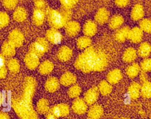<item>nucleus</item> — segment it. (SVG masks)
Listing matches in <instances>:
<instances>
[{
    "label": "nucleus",
    "instance_id": "obj_25",
    "mask_svg": "<svg viewBox=\"0 0 151 119\" xmlns=\"http://www.w3.org/2000/svg\"><path fill=\"white\" fill-rule=\"evenodd\" d=\"M130 28L129 27L125 26L119 29L115 33V39L119 42H123L127 38Z\"/></svg>",
    "mask_w": 151,
    "mask_h": 119
},
{
    "label": "nucleus",
    "instance_id": "obj_11",
    "mask_svg": "<svg viewBox=\"0 0 151 119\" xmlns=\"http://www.w3.org/2000/svg\"><path fill=\"white\" fill-rule=\"evenodd\" d=\"M80 30V25L75 21H69L65 25V31L70 37H74L78 34Z\"/></svg>",
    "mask_w": 151,
    "mask_h": 119
},
{
    "label": "nucleus",
    "instance_id": "obj_19",
    "mask_svg": "<svg viewBox=\"0 0 151 119\" xmlns=\"http://www.w3.org/2000/svg\"><path fill=\"white\" fill-rule=\"evenodd\" d=\"M122 78V74L120 70L114 69L110 71L107 75V81L111 84L117 83Z\"/></svg>",
    "mask_w": 151,
    "mask_h": 119
},
{
    "label": "nucleus",
    "instance_id": "obj_47",
    "mask_svg": "<svg viewBox=\"0 0 151 119\" xmlns=\"http://www.w3.org/2000/svg\"><path fill=\"white\" fill-rule=\"evenodd\" d=\"M0 119H10V118L6 113L0 111Z\"/></svg>",
    "mask_w": 151,
    "mask_h": 119
},
{
    "label": "nucleus",
    "instance_id": "obj_13",
    "mask_svg": "<svg viewBox=\"0 0 151 119\" xmlns=\"http://www.w3.org/2000/svg\"><path fill=\"white\" fill-rule=\"evenodd\" d=\"M24 62L26 66L30 70L35 69L40 64V59L37 56L28 52L24 58Z\"/></svg>",
    "mask_w": 151,
    "mask_h": 119
},
{
    "label": "nucleus",
    "instance_id": "obj_15",
    "mask_svg": "<svg viewBox=\"0 0 151 119\" xmlns=\"http://www.w3.org/2000/svg\"><path fill=\"white\" fill-rule=\"evenodd\" d=\"M103 114V109L100 105L95 104L90 107L87 113L88 119H99Z\"/></svg>",
    "mask_w": 151,
    "mask_h": 119
},
{
    "label": "nucleus",
    "instance_id": "obj_39",
    "mask_svg": "<svg viewBox=\"0 0 151 119\" xmlns=\"http://www.w3.org/2000/svg\"><path fill=\"white\" fill-rule=\"evenodd\" d=\"M63 7L67 9H71L78 2V0H60Z\"/></svg>",
    "mask_w": 151,
    "mask_h": 119
},
{
    "label": "nucleus",
    "instance_id": "obj_2",
    "mask_svg": "<svg viewBox=\"0 0 151 119\" xmlns=\"http://www.w3.org/2000/svg\"><path fill=\"white\" fill-rule=\"evenodd\" d=\"M106 54L100 49L88 47L76 59L74 67L84 72L101 71L107 66Z\"/></svg>",
    "mask_w": 151,
    "mask_h": 119
},
{
    "label": "nucleus",
    "instance_id": "obj_50",
    "mask_svg": "<svg viewBox=\"0 0 151 119\" xmlns=\"http://www.w3.org/2000/svg\"><path fill=\"white\" fill-rule=\"evenodd\" d=\"M34 2H39V1H45V0H33Z\"/></svg>",
    "mask_w": 151,
    "mask_h": 119
},
{
    "label": "nucleus",
    "instance_id": "obj_30",
    "mask_svg": "<svg viewBox=\"0 0 151 119\" xmlns=\"http://www.w3.org/2000/svg\"><path fill=\"white\" fill-rule=\"evenodd\" d=\"M37 110L40 114H46L49 110V103L45 98L40 99L37 104Z\"/></svg>",
    "mask_w": 151,
    "mask_h": 119
},
{
    "label": "nucleus",
    "instance_id": "obj_27",
    "mask_svg": "<svg viewBox=\"0 0 151 119\" xmlns=\"http://www.w3.org/2000/svg\"><path fill=\"white\" fill-rule=\"evenodd\" d=\"M124 22V18L120 15H115L109 21V27L112 29L119 28Z\"/></svg>",
    "mask_w": 151,
    "mask_h": 119
},
{
    "label": "nucleus",
    "instance_id": "obj_45",
    "mask_svg": "<svg viewBox=\"0 0 151 119\" xmlns=\"http://www.w3.org/2000/svg\"><path fill=\"white\" fill-rule=\"evenodd\" d=\"M140 78L141 81H143V82L146 81H147V75L146 74V72L142 71L140 75Z\"/></svg>",
    "mask_w": 151,
    "mask_h": 119
},
{
    "label": "nucleus",
    "instance_id": "obj_1",
    "mask_svg": "<svg viewBox=\"0 0 151 119\" xmlns=\"http://www.w3.org/2000/svg\"><path fill=\"white\" fill-rule=\"evenodd\" d=\"M36 81L32 77L25 78L23 92L21 97L12 100V107L20 119H37L32 100L36 88Z\"/></svg>",
    "mask_w": 151,
    "mask_h": 119
},
{
    "label": "nucleus",
    "instance_id": "obj_4",
    "mask_svg": "<svg viewBox=\"0 0 151 119\" xmlns=\"http://www.w3.org/2000/svg\"><path fill=\"white\" fill-rule=\"evenodd\" d=\"M48 48L49 44L47 40L44 38H38L29 46V52L40 57L44 55Z\"/></svg>",
    "mask_w": 151,
    "mask_h": 119
},
{
    "label": "nucleus",
    "instance_id": "obj_42",
    "mask_svg": "<svg viewBox=\"0 0 151 119\" xmlns=\"http://www.w3.org/2000/svg\"><path fill=\"white\" fill-rule=\"evenodd\" d=\"M130 0H115V4L119 7H125L130 2Z\"/></svg>",
    "mask_w": 151,
    "mask_h": 119
},
{
    "label": "nucleus",
    "instance_id": "obj_36",
    "mask_svg": "<svg viewBox=\"0 0 151 119\" xmlns=\"http://www.w3.org/2000/svg\"><path fill=\"white\" fill-rule=\"evenodd\" d=\"M81 92V88H80V87L77 84H75L69 88L68 91V94L70 98H75L80 95Z\"/></svg>",
    "mask_w": 151,
    "mask_h": 119
},
{
    "label": "nucleus",
    "instance_id": "obj_14",
    "mask_svg": "<svg viewBox=\"0 0 151 119\" xmlns=\"http://www.w3.org/2000/svg\"><path fill=\"white\" fill-rule=\"evenodd\" d=\"M109 18V12L105 8H100L95 15L96 22L100 25L106 23Z\"/></svg>",
    "mask_w": 151,
    "mask_h": 119
},
{
    "label": "nucleus",
    "instance_id": "obj_26",
    "mask_svg": "<svg viewBox=\"0 0 151 119\" xmlns=\"http://www.w3.org/2000/svg\"><path fill=\"white\" fill-rule=\"evenodd\" d=\"M137 57V52L134 48L132 47H129L127 48L123 54V60L126 62H131L133 61Z\"/></svg>",
    "mask_w": 151,
    "mask_h": 119
},
{
    "label": "nucleus",
    "instance_id": "obj_12",
    "mask_svg": "<svg viewBox=\"0 0 151 119\" xmlns=\"http://www.w3.org/2000/svg\"><path fill=\"white\" fill-rule=\"evenodd\" d=\"M143 37V32L142 30L139 27H134L131 29H130L127 38L133 43H139L142 40Z\"/></svg>",
    "mask_w": 151,
    "mask_h": 119
},
{
    "label": "nucleus",
    "instance_id": "obj_34",
    "mask_svg": "<svg viewBox=\"0 0 151 119\" xmlns=\"http://www.w3.org/2000/svg\"><path fill=\"white\" fill-rule=\"evenodd\" d=\"M91 44V40L90 37L87 36H83L78 38L77 41V47L80 49H86L90 47Z\"/></svg>",
    "mask_w": 151,
    "mask_h": 119
},
{
    "label": "nucleus",
    "instance_id": "obj_33",
    "mask_svg": "<svg viewBox=\"0 0 151 119\" xmlns=\"http://www.w3.org/2000/svg\"><path fill=\"white\" fill-rule=\"evenodd\" d=\"M140 94L145 98H149L151 96V84L150 81H146L140 87Z\"/></svg>",
    "mask_w": 151,
    "mask_h": 119
},
{
    "label": "nucleus",
    "instance_id": "obj_6",
    "mask_svg": "<svg viewBox=\"0 0 151 119\" xmlns=\"http://www.w3.org/2000/svg\"><path fill=\"white\" fill-rule=\"evenodd\" d=\"M49 111L50 113L58 118L67 116L69 114L70 108L67 104L61 103L53 106Z\"/></svg>",
    "mask_w": 151,
    "mask_h": 119
},
{
    "label": "nucleus",
    "instance_id": "obj_31",
    "mask_svg": "<svg viewBox=\"0 0 151 119\" xmlns=\"http://www.w3.org/2000/svg\"><path fill=\"white\" fill-rule=\"evenodd\" d=\"M140 67L137 63H134L129 65L126 69V74L131 78H133L138 75L140 72Z\"/></svg>",
    "mask_w": 151,
    "mask_h": 119
},
{
    "label": "nucleus",
    "instance_id": "obj_24",
    "mask_svg": "<svg viewBox=\"0 0 151 119\" xmlns=\"http://www.w3.org/2000/svg\"><path fill=\"white\" fill-rule=\"evenodd\" d=\"M27 17V13L25 8L22 7L17 8L13 13L14 19L18 22L24 21Z\"/></svg>",
    "mask_w": 151,
    "mask_h": 119
},
{
    "label": "nucleus",
    "instance_id": "obj_41",
    "mask_svg": "<svg viewBox=\"0 0 151 119\" xmlns=\"http://www.w3.org/2000/svg\"><path fill=\"white\" fill-rule=\"evenodd\" d=\"M4 6L8 9L11 10L14 9L18 3L17 0H3L2 1Z\"/></svg>",
    "mask_w": 151,
    "mask_h": 119
},
{
    "label": "nucleus",
    "instance_id": "obj_17",
    "mask_svg": "<svg viewBox=\"0 0 151 119\" xmlns=\"http://www.w3.org/2000/svg\"><path fill=\"white\" fill-rule=\"evenodd\" d=\"M73 55L72 50L67 46H63L61 47L57 53L58 58L61 61H68Z\"/></svg>",
    "mask_w": 151,
    "mask_h": 119
},
{
    "label": "nucleus",
    "instance_id": "obj_18",
    "mask_svg": "<svg viewBox=\"0 0 151 119\" xmlns=\"http://www.w3.org/2000/svg\"><path fill=\"white\" fill-rule=\"evenodd\" d=\"M60 87V81L58 80L54 77H51L48 78L45 83V88L46 90L50 92L56 91Z\"/></svg>",
    "mask_w": 151,
    "mask_h": 119
},
{
    "label": "nucleus",
    "instance_id": "obj_9",
    "mask_svg": "<svg viewBox=\"0 0 151 119\" xmlns=\"http://www.w3.org/2000/svg\"><path fill=\"white\" fill-rule=\"evenodd\" d=\"M47 39L53 44H58L62 40V35L60 32L55 28H51L46 32Z\"/></svg>",
    "mask_w": 151,
    "mask_h": 119
},
{
    "label": "nucleus",
    "instance_id": "obj_48",
    "mask_svg": "<svg viewBox=\"0 0 151 119\" xmlns=\"http://www.w3.org/2000/svg\"><path fill=\"white\" fill-rule=\"evenodd\" d=\"M45 119H57V117H56L52 114H51V113L49 112L48 113V114L47 115Z\"/></svg>",
    "mask_w": 151,
    "mask_h": 119
},
{
    "label": "nucleus",
    "instance_id": "obj_20",
    "mask_svg": "<svg viewBox=\"0 0 151 119\" xmlns=\"http://www.w3.org/2000/svg\"><path fill=\"white\" fill-rule=\"evenodd\" d=\"M145 14L144 8L141 4H137L133 7L131 12V18L134 21L141 19Z\"/></svg>",
    "mask_w": 151,
    "mask_h": 119
},
{
    "label": "nucleus",
    "instance_id": "obj_7",
    "mask_svg": "<svg viewBox=\"0 0 151 119\" xmlns=\"http://www.w3.org/2000/svg\"><path fill=\"white\" fill-rule=\"evenodd\" d=\"M99 95V89L96 87H93L88 89L84 94V100L87 104H93L97 100Z\"/></svg>",
    "mask_w": 151,
    "mask_h": 119
},
{
    "label": "nucleus",
    "instance_id": "obj_21",
    "mask_svg": "<svg viewBox=\"0 0 151 119\" xmlns=\"http://www.w3.org/2000/svg\"><path fill=\"white\" fill-rule=\"evenodd\" d=\"M77 78L74 74L70 72H66L62 75L60 78V83L64 86H69L74 84L76 81Z\"/></svg>",
    "mask_w": 151,
    "mask_h": 119
},
{
    "label": "nucleus",
    "instance_id": "obj_44",
    "mask_svg": "<svg viewBox=\"0 0 151 119\" xmlns=\"http://www.w3.org/2000/svg\"><path fill=\"white\" fill-rule=\"evenodd\" d=\"M7 74V69L5 67L0 68V79L4 78Z\"/></svg>",
    "mask_w": 151,
    "mask_h": 119
},
{
    "label": "nucleus",
    "instance_id": "obj_46",
    "mask_svg": "<svg viewBox=\"0 0 151 119\" xmlns=\"http://www.w3.org/2000/svg\"><path fill=\"white\" fill-rule=\"evenodd\" d=\"M5 67V57L0 53V68Z\"/></svg>",
    "mask_w": 151,
    "mask_h": 119
},
{
    "label": "nucleus",
    "instance_id": "obj_10",
    "mask_svg": "<svg viewBox=\"0 0 151 119\" xmlns=\"http://www.w3.org/2000/svg\"><path fill=\"white\" fill-rule=\"evenodd\" d=\"M46 16V9H38L35 8L33 11L32 21L37 26H40L44 22Z\"/></svg>",
    "mask_w": 151,
    "mask_h": 119
},
{
    "label": "nucleus",
    "instance_id": "obj_23",
    "mask_svg": "<svg viewBox=\"0 0 151 119\" xmlns=\"http://www.w3.org/2000/svg\"><path fill=\"white\" fill-rule=\"evenodd\" d=\"M1 51L4 57H11L15 54V47L9 41H6L2 45Z\"/></svg>",
    "mask_w": 151,
    "mask_h": 119
},
{
    "label": "nucleus",
    "instance_id": "obj_29",
    "mask_svg": "<svg viewBox=\"0 0 151 119\" xmlns=\"http://www.w3.org/2000/svg\"><path fill=\"white\" fill-rule=\"evenodd\" d=\"M151 47L150 44L147 42H144L142 43L137 51V53L142 58L148 57L150 54Z\"/></svg>",
    "mask_w": 151,
    "mask_h": 119
},
{
    "label": "nucleus",
    "instance_id": "obj_3",
    "mask_svg": "<svg viewBox=\"0 0 151 119\" xmlns=\"http://www.w3.org/2000/svg\"><path fill=\"white\" fill-rule=\"evenodd\" d=\"M46 15H47V19L50 25L55 29L64 27L71 18L70 9H67L64 8L61 10L46 9Z\"/></svg>",
    "mask_w": 151,
    "mask_h": 119
},
{
    "label": "nucleus",
    "instance_id": "obj_40",
    "mask_svg": "<svg viewBox=\"0 0 151 119\" xmlns=\"http://www.w3.org/2000/svg\"><path fill=\"white\" fill-rule=\"evenodd\" d=\"M143 71L149 72L151 70V60L150 58H146L143 60L140 64V67Z\"/></svg>",
    "mask_w": 151,
    "mask_h": 119
},
{
    "label": "nucleus",
    "instance_id": "obj_8",
    "mask_svg": "<svg viewBox=\"0 0 151 119\" xmlns=\"http://www.w3.org/2000/svg\"><path fill=\"white\" fill-rule=\"evenodd\" d=\"M72 110L77 114H83L87 110V104L82 98H76L73 102Z\"/></svg>",
    "mask_w": 151,
    "mask_h": 119
},
{
    "label": "nucleus",
    "instance_id": "obj_32",
    "mask_svg": "<svg viewBox=\"0 0 151 119\" xmlns=\"http://www.w3.org/2000/svg\"><path fill=\"white\" fill-rule=\"evenodd\" d=\"M99 89L103 95H107L111 92L112 86L108 81L102 80L99 84Z\"/></svg>",
    "mask_w": 151,
    "mask_h": 119
},
{
    "label": "nucleus",
    "instance_id": "obj_35",
    "mask_svg": "<svg viewBox=\"0 0 151 119\" xmlns=\"http://www.w3.org/2000/svg\"><path fill=\"white\" fill-rule=\"evenodd\" d=\"M8 70L12 73H17L20 69V65L18 61L15 58L9 60L7 64Z\"/></svg>",
    "mask_w": 151,
    "mask_h": 119
},
{
    "label": "nucleus",
    "instance_id": "obj_22",
    "mask_svg": "<svg viewBox=\"0 0 151 119\" xmlns=\"http://www.w3.org/2000/svg\"><path fill=\"white\" fill-rule=\"evenodd\" d=\"M140 85L137 82H132L128 88V94L132 100H136L140 95Z\"/></svg>",
    "mask_w": 151,
    "mask_h": 119
},
{
    "label": "nucleus",
    "instance_id": "obj_28",
    "mask_svg": "<svg viewBox=\"0 0 151 119\" xmlns=\"http://www.w3.org/2000/svg\"><path fill=\"white\" fill-rule=\"evenodd\" d=\"M54 69V64L48 60L44 61L39 66V72L42 75L50 74Z\"/></svg>",
    "mask_w": 151,
    "mask_h": 119
},
{
    "label": "nucleus",
    "instance_id": "obj_43",
    "mask_svg": "<svg viewBox=\"0 0 151 119\" xmlns=\"http://www.w3.org/2000/svg\"><path fill=\"white\" fill-rule=\"evenodd\" d=\"M35 7L38 9H45L46 4H45V1H39V2H34Z\"/></svg>",
    "mask_w": 151,
    "mask_h": 119
},
{
    "label": "nucleus",
    "instance_id": "obj_49",
    "mask_svg": "<svg viewBox=\"0 0 151 119\" xmlns=\"http://www.w3.org/2000/svg\"><path fill=\"white\" fill-rule=\"evenodd\" d=\"M5 101V98L4 97V95L2 94V93L0 92V105H1Z\"/></svg>",
    "mask_w": 151,
    "mask_h": 119
},
{
    "label": "nucleus",
    "instance_id": "obj_37",
    "mask_svg": "<svg viewBox=\"0 0 151 119\" xmlns=\"http://www.w3.org/2000/svg\"><path fill=\"white\" fill-rule=\"evenodd\" d=\"M140 28L142 31H145L148 34L150 33L151 31V22L149 19L145 18L143 19L139 23Z\"/></svg>",
    "mask_w": 151,
    "mask_h": 119
},
{
    "label": "nucleus",
    "instance_id": "obj_38",
    "mask_svg": "<svg viewBox=\"0 0 151 119\" xmlns=\"http://www.w3.org/2000/svg\"><path fill=\"white\" fill-rule=\"evenodd\" d=\"M9 22V17L5 12H0V28L6 27Z\"/></svg>",
    "mask_w": 151,
    "mask_h": 119
},
{
    "label": "nucleus",
    "instance_id": "obj_16",
    "mask_svg": "<svg viewBox=\"0 0 151 119\" xmlns=\"http://www.w3.org/2000/svg\"><path fill=\"white\" fill-rule=\"evenodd\" d=\"M97 30V26L95 22L88 20L83 26V32L86 36L88 37L94 35Z\"/></svg>",
    "mask_w": 151,
    "mask_h": 119
},
{
    "label": "nucleus",
    "instance_id": "obj_51",
    "mask_svg": "<svg viewBox=\"0 0 151 119\" xmlns=\"http://www.w3.org/2000/svg\"><path fill=\"white\" fill-rule=\"evenodd\" d=\"M120 119H130V118H127V117H122V118H120Z\"/></svg>",
    "mask_w": 151,
    "mask_h": 119
},
{
    "label": "nucleus",
    "instance_id": "obj_5",
    "mask_svg": "<svg viewBox=\"0 0 151 119\" xmlns=\"http://www.w3.org/2000/svg\"><path fill=\"white\" fill-rule=\"evenodd\" d=\"M24 41V37L22 33L17 29L12 30L8 35V41L15 47H21Z\"/></svg>",
    "mask_w": 151,
    "mask_h": 119
}]
</instances>
